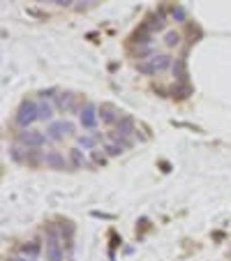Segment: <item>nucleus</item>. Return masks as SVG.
<instances>
[{
  "instance_id": "f257e3e1",
  "label": "nucleus",
  "mask_w": 231,
  "mask_h": 261,
  "mask_svg": "<svg viewBox=\"0 0 231 261\" xmlns=\"http://www.w3.org/2000/svg\"><path fill=\"white\" fill-rule=\"evenodd\" d=\"M40 121V102L33 100V97H25L21 100L19 109L14 113V123L21 127V130H31L33 123Z\"/></svg>"
},
{
  "instance_id": "f03ea898",
  "label": "nucleus",
  "mask_w": 231,
  "mask_h": 261,
  "mask_svg": "<svg viewBox=\"0 0 231 261\" xmlns=\"http://www.w3.org/2000/svg\"><path fill=\"white\" fill-rule=\"evenodd\" d=\"M83 104L76 100V95L72 91H61L58 95H55V100H53L55 111H61V113H72V115H79L81 109H83Z\"/></svg>"
},
{
  "instance_id": "7ed1b4c3",
  "label": "nucleus",
  "mask_w": 231,
  "mask_h": 261,
  "mask_svg": "<svg viewBox=\"0 0 231 261\" xmlns=\"http://www.w3.org/2000/svg\"><path fill=\"white\" fill-rule=\"evenodd\" d=\"M79 125L83 127L85 132H95L97 125H100V106L95 102H85L83 109L79 113Z\"/></svg>"
},
{
  "instance_id": "20e7f679",
  "label": "nucleus",
  "mask_w": 231,
  "mask_h": 261,
  "mask_svg": "<svg viewBox=\"0 0 231 261\" xmlns=\"http://www.w3.org/2000/svg\"><path fill=\"white\" fill-rule=\"evenodd\" d=\"M67 134H74V123L72 121H53L46 125V136L51 143H61Z\"/></svg>"
},
{
  "instance_id": "39448f33",
  "label": "nucleus",
  "mask_w": 231,
  "mask_h": 261,
  "mask_svg": "<svg viewBox=\"0 0 231 261\" xmlns=\"http://www.w3.org/2000/svg\"><path fill=\"white\" fill-rule=\"evenodd\" d=\"M46 141H49V136L40 130H33V127L31 130H21L16 134V143H21L25 148H44Z\"/></svg>"
},
{
  "instance_id": "423d86ee",
  "label": "nucleus",
  "mask_w": 231,
  "mask_h": 261,
  "mask_svg": "<svg viewBox=\"0 0 231 261\" xmlns=\"http://www.w3.org/2000/svg\"><path fill=\"white\" fill-rule=\"evenodd\" d=\"M67 160H70V169L72 171H79V169H95L91 162V157L83 153V148L74 146L70 148V153H67Z\"/></svg>"
},
{
  "instance_id": "0eeeda50",
  "label": "nucleus",
  "mask_w": 231,
  "mask_h": 261,
  "mask_svg": "<svg viewBox=\"0 0 231 261\" xmlns=\"http://www.w3.org/2000/svg\"><path fill=\"white\" fill-rule=\"evenodd\" d=\"M123 118V111L118 109L115 104H111V102H104V104H100V121L102 125L106 127H115V123Z\"/></svg>"
},
{
  "instance_id": "6e6552de",
  "label": "nucleus",
  "mask_w": 231,
  "mask_h": 261,
  "mask_svg": "<svg viewBox=\"0 0 231 261\" xmlns=\"http://www.w3.org/2000/svg\"><path fill=\"white\" fill-rule=\"evenodd\" d=\"M136 132V123H134V118L132 115H123L121 121L115 123V127H113V132H109V141H113V139H118V136H132Z\"/></svg>"
},
{
  "instance_id": "1a4fd4ad",
  "label": "nucleus",
  "mask_w": 231,
  "mask_h": 261,
  "mask_svg": "<svg viewBox=\"0 0 231 261\" xmlns=\"http://www.w3.org/2000/svg\"><path fill=\"white\" fill-rule=\"evenodd\" d=\"M44 166L46 169H53V171H65V169H70V160H67L61 151H46Z\"/></svg>"
},
{
  "instance_id": "9d476101",
  "label": "nucleus",
  "mask_w": 231,
  "mask_h": 261,
  "mask_svg": "<svg viewBox=\"0 0 231 261\" xmlns=\"http://www.w3.org/2000/svg\"><path fill=\"white\" fill-rule=\"evenodd\" d=\"M58 229H61V241H65L67 252L74 250V236H76V224L72 220H61L58 222Z\"/></svg>"
},
{
  "instance_id": "9b49d317",
  "label": "nucleus",
  "mask_w": 231,
  "mask_h": 261,
  "mask_svg": "<svg viewBox=\"0 0 231 261\" xmlns=\"http://www.w3.org/2000/svg\"><path fill=\"white\" fill-rule=\"evenodd\" d=\"M46 261H65V247L61 238H46Z\"/></svg>"
},
{
  "instance_id": "f8f14e48",
  "label": "nucleus",
  "mask_w": 231,
  "mask_h": 261,
  "mask_svg": "<svg viewBox=\"0 0 231 261\" xmlns=\"http://www.w3.org/2000/svg\"><path fill=\"white\" fill-rule=\"evenodd\" d=\"M153 42H155V35H153L151 31H146V28H141V25L132 33V37H130L132 46H153Z\"/></svg>"
},
{
  "instance_id": "ddd939ff",
  "label": "nucleus",
  "mask_w": 231,
  "mask_h": 261,
  "mask_svg": "<svg viewBox=\"0 0 231 261\" xmlns=\"http://www.w3.org/2000/svg\"><path fill=\"white\" fill-rule=\"evenodd\" d=\"M19 254L35 256V259H40V254H42V238L37 236V238H31V241L21 243V245H19Z\"/></svg>"
},
{
  "instance_id": "4468645a",
  "label": "nucleus",
  "mask_w": 231,
  "mask_h": 261,
  "mask_svg": "<svg viewBox=\"0 0 231 261\" xmlns=\"http://www.w3.org/2000/svg\"><path fill=\"white\" fill-rule=\"evenodd\" d=\"M104 139V134H102V132H93V134H81L79 139H76V146L79 148H83V151H95L97 148V143H100V141Z\"/></svg>"
},
{
  "instance_id": "2eb2a0df",
  "label": "nucleus",
  "mask_w": 231,
  "mask_h": 261,
  "mask_svg": "<svg viewBox=\"0 0 231 261\" xmlns=\"http://www.w3.org/2000/svg\"><path fill=\"white\" fill-rule=\"evenodd\" d=\"M141 28H146V31H151L153 35H155V33H162L166 28V19H162L157 12H153V14L146 16V21L141 23Z\"/></svg>"
},
{
  "instance_id": "dca6fc26",
  "label": "nucleus",
  "mask_w": 231,
  "mask_h": 261,
  "mask_svg": "<svg viewBox=\"0 0 231 261\" xmlns=\"http://www.w3.org/2000/svg\"><path fill=\"white\" fill-rule=\"evenodd\" d=\"M44 164V151L42 148H28L25 151V166L28 169H37Z\"/></svg>"
},
{
  "instance_id": "f3484780",
  "label": "nucleus",
  "mask_w": 231,
  "mask_h": 261,
  "mask_svg": "<svg viewBox=\"0 0 231 261\" xmlns=\"http://www.w3.org/2000/svg\"><path fill=\"white\" fill-rule=\"evenodd\" d=\"M151 63H153V67L157 70V74H160V72H166L169 67H174V58H171L169 53H155L151 58Z\"/></svg>"
},
{
  "instance_id": "a211bd4d",
  "label": "nucleus",
  "mask_w": 231,
  "mask_h": 261,
  "mask_svg": "<svg viewBox=\"0 0 231 261\" xmlns=\"http://www.w3.org/2000/svg\"><path fill=\"white\" fill-rule=\"evenodd\" d=\"M40 102V121L42 123H53V115H55V106H53V102H49V100H37Z\"/></svg>"
},
{
  "instance_id": "6ab92c4d",
  "label": "nucleus",
  "mask_w": 231,
  "mask_h": 261,
  "mask_svg": "<svg viewBox=\"0 0 231 261\" xmlns=\"http://www.w3.org/2000/svg\"><path fill=\"white\" fill-rule=\"evenodd\" d=\"M171 72H174V76H176V83H187V63H185V58H176Z\"/></svg>"
},
{
  "instance_id": "aec40b11",
  "label": "nucleus",
  "mask_w": 231,
  "mask_h": 261,
  "mask_svg": "<svg viewBox=\"0 0 231 261\" xmlns=\"http://www.w3.org/2000/svg\"><path fill=\"white\" fill-rule=\"evenodd\" d=\"M25 151H28V148L14 141V143L7 148V155H10V160L14 162V164H25Z\"/></svg>"
},
{
  "instance_id": "412c9836",
  "label": "nucleus",
  "mask_w": 231,
  "mask_h": 261,
  "mask_svg": "<svg viewBox=\"0 0 231 261\" xmlns=\"http://www.w3.org/2000/svg\"><path fill=\"white\" fill-rule=\"evenodd\" d=\"M183 42V35L178 31H166L164 33V46L166 49H176V46H181Z\"/></svg>"
},
{
  "instance_id": "4be33fe9",
  "label": "nucleus",
  "mask_w": 231,
  "mask_h": 261,
  "mask_svg": "<svg viewBox=\"0 0 231 261\" xmlns=\"http://www.w3.org/2000/svg\"><path fill=\"white\" fill-rule=\"evenodd\" d=\"M102 151L106 153V157H121L123 153H125V148H123V143H118V141H109V143L102 146Z\"/></svg>"
},
{
  "instance_id": "5701e85b",
  "label": "nucleus",
  "mask_w": 231,
  "mask_h": 261,
  "mask_svg": "<svg viewBox=\"0 0 231 261\" xmlns=\"http://www.w3.org/2000/svg\"><path fill=\"white\" fill-rule=\"evenodd\" d=\"M132 55H134V58H139V63H141V61L153 58V55H155V51H153V46H132Z\"/></svg>"
},
{
  "instance_id": "b1692460",
  "label": "nucleus",
  "mask_w": 231,
  "mask_h": 261,
  "mask_svg": "<svg viewBox=\"0 0 231 261\" xmlns=\"http://www.w3.org/2000/svg\"><path fill=\"white\" fill-rule=\"evenodd\" d=\"M169 16L176 21V23H185L187 21V12H185V7L183 5H171L169 7Z\"/></svg>"
},
{
  "instance_id": "393cba45",
  "label": "nucleus",
  "mask_w": 231,
  "mask_h": 261,
  "mask_svg": "<svg viewBox=\"0 0 231 261\" xmlns=\"http://www.w3.org/2000/svg\"><path fill=\"white\" fill-rule=\"evenodd\" d=\"M136 72H139L141 76H157V70H155V67H153L151 58H148V61H141V63H136Z\"/></svg>"
},
{
  "instance_id": "a878e982",
  "label": "nucleus",
  "mask_w": 231,
  "mask_h": 261,
  "mask_svg": "<svg viewBox=\"0 0 231 261\" xmlns=\"http://www.w3.org/2000/svg\"><path fill=\"white\" fill-rule=\"evenodd\" d=\"M91 162L93 166H104L109 162V157H106V153L102 148H95V151H91Z\"/></svg>"
},
{
  "instance_id": "bb28decb",
  "label": "nucleus",
  "mask_w": 231,
  "mask_h": 261,
  "mask_svg": "<svg viewBox=\"0 0 231 261\" xmlns=\"http://www.w3.org/2000/svg\"><path fill=\"white\" fill-rule=\"evenodd\" d=\"M171 95L178 97V100H185V97L192 95V85L190 83H178L174 91H171Z\"/></svg>"
},
{
  "instance_id": "cd10ccee",
  "label": "nucleus",
  "mask_w": 231,
  "mask_h": 261,
  "mask_svg": "<svg viewBox=\"0 0 231 261\" xmlns=\"http://www.w3.org/2000/svg\"><path fill=\"white\" fill-rule=\"evenodd\" d=\"M58 93H61L58 88H44V91L37 93V100H49V102H53Z\"/></svg>"
},
{
  "instance_id": "c85d7f7f",
  "label": "nucleus",
  "mask_w": 231,
  "mask_h": 261,
  "mask_svg": "<svg viewBox=\"0 0 231 261\" xmlns=\"http://www.w3.org/2000/svg\"><path fill=\"white\" fill-rule=\"evenodd\" d=\"M79 5H74V12H88L91 7L97 5V0H76Z\"/></svg>"
},
{
  "instance_id": "c756f323",
  "label": "nucleus",
  "mask_w": 231,
  "mask_h": 261,
  "mask_svg": "<svg viewBox=\"0 0 231 261\" xmlns=\"http://www.w3.org/2000/svg\"><path fill=\"white\" fill-rule=\"evenodd\" d=\"M25 14H28V16H35V19H49V14H44V12L35 10V7H28V10H25Z\"/></svg>"
},
{
  "instance_id": "7c9ffc66",
  "label": "nucleus",
  "mask_w": 231,
  "mask_h": 261,
  "mask_svg": "<svg viewBox=\"0 0 231 261\" xmlns=\"http://www.w3.org/2000/svg\"><path fill=\"white\" fill-rule=\"evenodd\" d=\"M46 3H53L58 7H74L72 3H76V0H46Z\"/></svg>"
},
{
  "instance_id": "2f4dec72",
  "label": "nucleus",
  "mask_w": 231,
  "mask_h": 261,
  "mask_svg": "<svg viewBox=\"0 0 231 261\" xmlns=\"http://www.w3.org/2000/svg\"><path fill=\"white\" fill-rule=\"evenodd\" d=\"M7 261H40L35 256H23V254H14V256H7Z\"/></svg>"
},
{
  "instance_id": "473e14b6",
  "label": "nucleus",
  "mask_w": 231,
  "mask_h": 261,
  "mask_svg": "<svg viewBox=\"0 0 231 261\" xmlns=\"http://www.w3.org/2000/svg\"><path fill=\"white\" fill-rule=\"evenodd\" d=\"M37 3H44V0H37Z\"/></svg>"
}]
</instances>
